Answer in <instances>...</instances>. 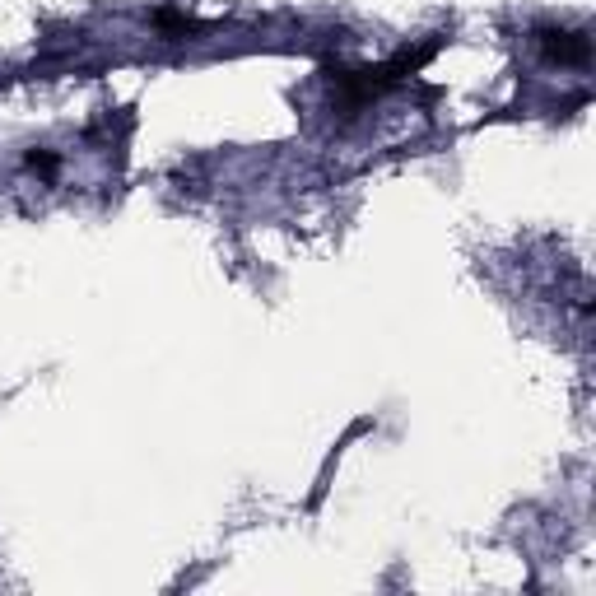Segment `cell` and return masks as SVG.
I'll return each instance as SVG.
<instances>
[{
  "label": "cell",
  "mask_w": 596,
  "mask_h": 596,
  "mask_svg": "<svg viewBox=\"0 0 596 596\" xmlns=\"http://www.w3.org/2000/svg\"><path fill=\"white\" fill-rule=\"evenodd\" d=\"M541 42L555 61H573V66H587V52H592V42H587L583 28H578V33H545Z\"/></svg>",
  "instance_id": "1"
}]
</instances>
